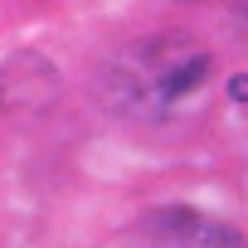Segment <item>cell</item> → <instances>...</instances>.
I'll use <instances>...</instances> for the list:
<instances>
[{
	"mask_svg": "<svg viewBox=\"0 0 248 248\" xmlns=\"http://www.w3.org/2000/svg\"><path fill=\"white\" fill-rule=\"evenodd\" d=\"M214 78V54L195 34H141L112 49L97 73L93 93L107 112L141 122V127H166V122L185 117Z\"/></svg>",
	"mask_w": 248,
	"mask_h": 248,
	"instance_id": "1",
	"label": "cell"
},
{
	"mask_svg": "<svg viewBox=\"0 0 248 248\" xmlns=\"http://www.w3.org/2000/svg\"><path fill=\"white\" fill-rule=\"evenodd\" d=\"M137 233H141V248H248L233 224L190 204H161L141 214Z\"/></svg>",
	"mask_w": 248,
	"mask_h": 248,
	"instance_id": "2",
	"label": "cell"
},
{
	"mask_svg": "<svg viewBox=\"0 0 248 248\" xmlns=\"http://www.w3.org/2000/svg\"><path fill=\"white\" fill-rule=\"evenodd\" d=\"M59 97V73L44 54H15L5 63V102L10 107H49Z\"/></svg>",
	"mask_w": 248,
	"mask_h": 248,
	"instance_id": "3",
	"label": "cell"
},
{
	"mask_svg": "<svg viewBox=\"0 0 248 248\" xmlns=\"http://www.w3.org/2000/svg\"><path fill=\"white\" fill-rule=\"evenodd\" d=\"M229 97H238V102H248V78H233V83H229Z\"/></svg>",
	"mask_w": 248,
	"mask_h": 248,
	"instance_id": "4",
	"label": "cell"
},
{
	"mask_svg": "<svg viewBox=\"0 0 248 248\" xmlns=\"http://www.w3.org/2000/svg\"><path fill=\"white\" fill-rule=\"evenodd\" d=\"M200 5H209V0H200Z\"/></svg>",
	"mask_w": 248,
	"mask_h": 248,
	"instance_id": "5",
	"label": "cell"
}]
</instances>
